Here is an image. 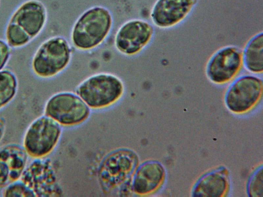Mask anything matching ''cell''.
Returning a JSON list of instances; mask_svg holds the SVG:
<instances>
[{
  "label": "cell",
  "mask_w": 263,
  "mask_h": 197,
  "mask_svg": "<svg viewBox=\"0 0 263 197\" xmlns=\"http://www.w3.org/2000/svg\"><path fill=\"white\" fill-rule=\"evenodd\" d=\"M113 27V15L108 9L102 6L91 7L73 23L70 34L71 45L79 51L94 50L107 39Z\"/></svg>",
  "instance_id": "cell-1"
},
{
  "label": "cell",
  "mask_w": 263,
  "mask_h": 197,
  "mask_svg": "<svg viewBox=\"0 0 263 197\" xmlns=\"http://www.w3.org/2000/svg\"><path fill=\"white\" fill-rule=\"evenodd\" d=\"M125 90V84L120 77L103 72L85 78L77 85L75 93L90 109L102 110L117 104Z\"/></svg>",
  "instance_id": "cell-2"
},
{
  "label": "cell",
  "mask_w": 263,
  "mask_h": 197,
  "mask_svg": "<svg viewBox=\"0 0 263 197\" xmlns=\"http://www.w3.org/2000/svg\"><path fill=\"white\" fill-rule=\"evenodd\" d=\"M72 57V47L69 41L63 36H53L42 42L35 51L32 60V69L39 77L51 78L68 68Z\"/></svg>",
  "instance_id": "cell-3"
},
{
  "label": "cell",
  "mask_w": 263,
  "mask_h": 197,
  "mask_svg": "<svg viewBox=\"0 0 263 197\" xmlns=\"http://www.w3.org/2000/svg\"><path fill=\"white\" fill-rule=\"evenodd\" d=\"M62 126L44 114L34 120L24 135L23 146L33 158H43L49 155L57 146L62 133Z\"/></svg>",
  "instance_id": "cell-4"
},
{
  "label": "cell",
  "mask_w": 263,
  "mask_h": 197,
  "mask_svg": "<svg viewBox=\"0 0 263 197\" xmlns=\"http://www.w3.org/2000/svg\"><path fill=\"white\" fill-rule=\"evenodd\" d=\"M91 109L75 92L61 91L51 96L44 107V114L62 127H72L85 122Z\"/></svg>",
  "instance_id": "cell-5"
},
{
  "label": "cell",
  "mask_w": 263,
  "mask_h": 197,
  "mask_svg": "<svg viewBox=\"0 0 263 197\" xmlns=\"http://www.w3.org/2000/svg\"><path fill=\"white\" fill-rule=\"evenodd\" d=\"M155 28L149 22L132 18L124 22L117 30L114 47L122 55L133 57L141 53L152 42Z\"/></svg>",
  "instance_id": "cell-6"
},
{
  "label": "cell",
  "mask_w": 263,
  "mask_h": 197,
  "mask_svg": "<svg viewBox=\"0 0 263 197\" xmlns=\"http://www.w3.org/2000/svg\"><path fill=\"white\" fill-rule=\"evenodd\" d=\"M47 11L39 0H26L13 11L7 26L31 42L42 32L47 21Z\"/></svg>",
  "instance_id": "cell-7"
},
{
  "label": "cell",
  "mask_w": 263,
  "mask_h": 197,
  "mask_svg": "<svg viewBox=\"0 0 263 197\" xmlns=\"http://www.w3.org/2000/svg\"><path fill=\"white\" fill-rule=\"evenodd\" d=\"M243 67L242 50L235 46H226L210 57L205 66V74L211 82L224 84L234 80Z\"/></svg>",
  "instance_id": "cell-8"
},
{
  "label": "cell",
  "mask_w": 263,
  "mask_h": 197,
  "mask_svg": "<svg viewBox=\"0 0 263 197\" xmlns=\"http://www.w3.org/2000/svg\"><path fill=\"white\" fill-rule=\"evenodd\" d=\"M262 94V80L254 75H245L231 84L225 95V103L230 111L243 113L255 107Z\"/></svg>",
  "instance_id": "cell-9"
},
{
  "label": "cell",
  "mask_w": 263,
  "mask_h": 197,
  "mask_svg": "<svg viewBox=\"0 0 263 197\" xmlns=\"http://www.w3.org/2000/svg\"><path fill=\"white\" fill-rule=\"evenodd\" d=\"M33 191L35 196L56 195L58 185L49 160L34 158L27 165L20 179Z\"/></svg>",
  "instance_id": "cell-10"
},
{
  "label": "cell",
  "mask_w": 263,
  "mask_h": 197,
  "mask_svg": "<svg viewBox=\"0 0 263 197\" xmlns=\"http://www.w3.org/2000/svg\"><path fill=\"white\" fill-rule=\"evenodd\" d=\"M137 157L129 151L121 150L109 156L102 165L100 178L105 187L113 188L122 184L137 167Z\"/></svg>",
  "instance_id": "cell-11"
},
{
  "label": "cell",
  "mask_w": 263,
  "mask_h": 197,
  "mask_svg": "<svg viewBox=\"0 0 263 197\" xmlns=\"http://www.w3.org/2000/svg\"><path fill=\"white\" fill-rule=\"evenodd\" d=\"M197 3V0H157L150 14L151 22L162 29L173 28L182 23Z\"/></svg>",
  "instance_id": "cell-12"
},
{
  "label": "cell",
  "mask_w": 263,
  "mask_h": 197,
  "mask_svg": "<svg viewBox=\"0 0 263 197\" xmlns=\"http://www.w3.org/2000/svg\"><path fill=\"white\" fill-rule=\"evenodd\" d=\"M29 155L23 146L9 144L0 148V188L20 179Z\"/></svg>",
  "instance_id": "cell-13"
},
{
  "label": "cell",
  "mask_w": 263,
  "mask_h": 197,
  "mask_svg": "<svg viewBox=\"0 0 263 197\" xmlns=\"http://www.w3.org/2000/svg\"><path fill=\"white\" fill-rule=\"evenodd\" d=\"M164 175V169L158 162H144L138 167L133 174V191L139 195H146L154 192L162 184Z\"/></svg>",
  "instance_id": "cell-14"
},
{
  "label": "cell",
  "mask_w": 263,
  "mask_h": 197,
  "mask_svg": "<svg viewBox=\"0 0 263 197\" xmlns=\"http://www.w3.org/2000/svg\"><path fill=\"white\" fill-rule=\"evenodd\" d=\"M243 65L250 73L261 74L263 72V34L258 33L247 43L242 51Z\"/></svg>",
  "instance_id": "cell-15"
},
{
  "label": "cell",
  "mask_w": 263,
  "mask_h": 197,
  "mask_svg": "<svg viewBox=\"0 0 263 197\" xmlns=\"http://www.w3.org/2000/svg\"><path fill=\"white\" fill-rule=\"evenodd\" d=\"M228 185L223 173L212 172L198 182L193 192L194 196H222L226 193Z\"/></svg>",
  "instance_id": "cell-16"
},
{
  "label": "cell",
  "mask_w": 263,
  "mask_h": 197,
  "mask_svg": "<svg viewBox=\"0 0 263 197\" xmlns=\"http://www.w3.org/2000/svg\"><path fill=\"white\" fill-rule=\"evenodd\" d=\"M18 81L15 74L5 69L0 71V110L10 103L15 96Z\"/></svg>",
  "instance_id": "cell-17"
},
{
  "label": "cell",
  "mask_w": 263,
  "mask_h": 197,
  "mask_svg": "<svg viewBox=\"0 0 263 197\" xmlns=\"http://www.w3.org/2000/svg\"><path fill=\"white\" fill-rule=\"evenodd\" d=\"M3 196H35L33 191L20 180L16 181L5 187L2 191Z\"/></svg>",
  "instance_id": "cell-18"
},
{
  "label": "cell",
  "mask_w": 263,
  "mask_h": 197,
  "mask_svg": "<svg viewBox=\"0 0 263 197\" xmlns=\"http://www.w3.org/2000/svg\"><path fill=\"white\" fill-rule=\"evenodd\" d=\"M251 196H262V169H258L251 179L248 187Z\"/></svg>",
  "instance_id": "cell-19"
},
{
  "label": "cell",
  "mask_w": 263,
  "mask_h": 197,
  "mask_svg": "<svg viewBox=\"0 0 263 197\" xmlns=\"http://www.w3.org/2000/svg\"><path fill=\"white\" fill-rule=\"evenodd\" d=\"M11 47L6 42L0 39V71L3 70L11 56Z\"/></svg>",
  "instance_id": "cell-20"
},
{
  "label": "cell",
  "mask_w": 263,
  "mask_h": 197,
  "mask_svg": "<svg viewBox=\"0 0 263 197\" xmlns=\"http://www.w3.org/2000/svg\"><path fill=\"white\" fill-rule=\"evenodd\" d=\"M6 123L4 119L0 117V141L3 138L5 131Z\"/></svg>",
  "instance_id": "cell-21"
}]
</instances>
